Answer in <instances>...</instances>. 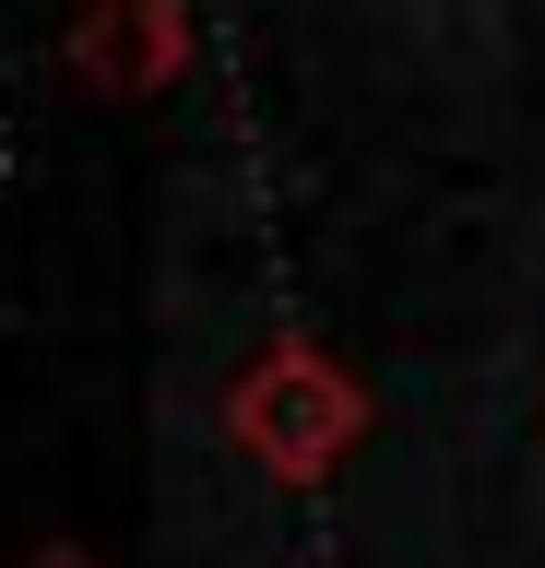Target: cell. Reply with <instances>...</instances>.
Segmentation results:
<instances>
[{"instance_id":"6da1fadb","label":"cell","mask_w":545,"mask_h":568,"mask_svg":"<svg viewBox=\"0 0 545 568\" xmlns=\"http://www.w3.org/2000/svg\"><path fill=\"white\" fill-rule=\"evenodd\" d=\"M214 426H225V450L250 462L261 486H332V474L380 438V390H367L321 332H273V344L238 355Z\"/></svg>"},{"instance_id":"7a4b0ae2","label":"cell","mask_w":545,"mask_h":568,"mask_svg":"<svg viewBox=\"0 0 545 568\" xmlns=\"http://www.w3.org/2000/svg\"><path fill=\"white\" fill-rule=\"evenodd\" d=\"M60 60H72L83 95H119V106H131V95H166V83L202 60V24H190L179 0H108V12H83V24H72Z\"/></svg>"},{"instance_id":"3957f363","label":"cell","mask_w":545,"mask_h":568,"mask_svg":"<svg viewBox=\"0 0 545 568\" xmlns=\"http://www.w3.org/2000/svg\"><path fill=\"white\" fill-rule=\"evenodd\" d=\"M12 568H108V557H95V545H72V532H48V545H24Z\"/></svg>"}]
</instances>
